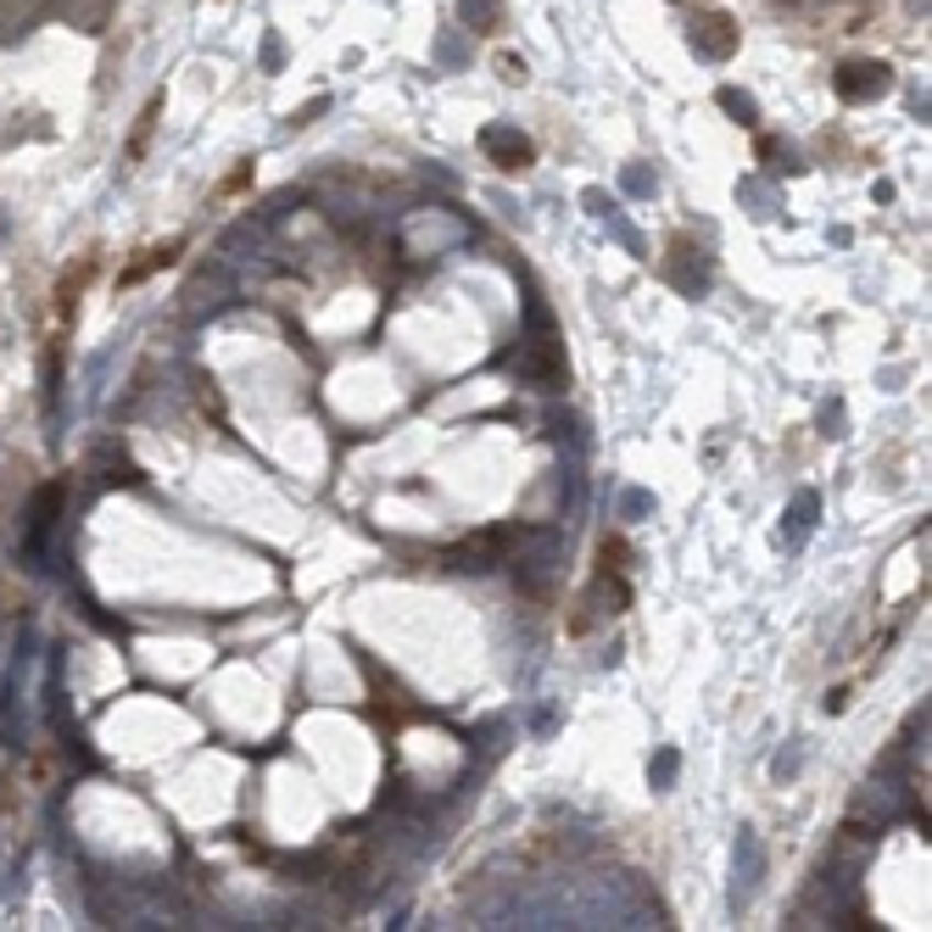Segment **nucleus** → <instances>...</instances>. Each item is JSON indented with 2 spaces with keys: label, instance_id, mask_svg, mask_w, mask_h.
I'll return each mask as SVG.
<instances>
[{
  "label": "nucleus",
  "instance_id": "f257e3e1",
  "mask_svg": "<svg viewBox=\"0 0 932 932\" xmlns=\"http://www.w3.org/2000/svg\"><path fill=\"white\" fill-rule=\"evenodd\" d=\"M837 90H843V96H882V90H888V67H882V62H855V67H843Z\"/></svg>",
  "mask_w": 932,
  "mask_h": 932
},
{
  "label": "nucleus",
  "instance_id": "f03ea898",
  "mask_svg": "<svg viewBox=\"0 0 932 932\" xmlns=\"http://www.w3.org/2000/svg\"><path fill=\"white\" fill-rule=\"evenodd\" d=\"M491 145H502V167H525V162H531V140H502V134H491Z\"/></svg>",
  "mask_w": 932,
  "mask_h": 932
}]
</instances>
